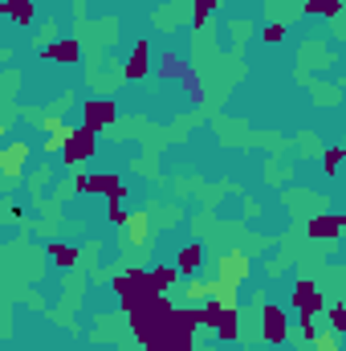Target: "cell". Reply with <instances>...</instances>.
<instances>
[{
  "mask_svg": "<svg viewBox=\"0 0 346 351\" xmlns=\"http://www.w3.org/2000/svg\"><path fill=\"white\" fill-rule=\"evenodd\" d=\"M343 245H346V233H343Z\"/></svg>",
  "mask_w": 346,
  "mask_h": 351,
  "instance_id": "cell-31",
  "label": "cell"
},
{
  "mask_svg": "<svg viewBox=\"0 0 346 351\" xmlns=\"http://www.w3.org/2000/svg\"><path fill=\"white\" fill-rule=\"evenodd\" d=\"M41 58H45V62H62V66H78V62H82V45H78L74 37H62V41L45 45Z\"/></svg>",
  "mask_w": 346,
  "mask_h": 351,
  "instance_id": "cell-9",
  "label": "cell"
},
{
  "mask_svg": "<svg viewBox=\"0 0 346 351\" xmlns=\"http://www.w3.org/2000/svg\"><path fill=\"white\" fill-rule=\"evenodd\" d=\"M74 135H78L74 127H62V131H53V135H45V143H41V152H45V156H62V152H66V147L74 143Z\"/></svg>",
  "mask_w": 346,
  "mask_h": 351,
  "instance_id": "cell-15",
  "label": "cell"
},
{
  "mask_svg": "<svg viewBox=\"0 0 346 351\" xmlns=\"http://www.w3.org/2000/svg\"><path fill=\"white\" fill-rule=\"evenodd\" d=\"M212 302H220V306H228V311H241V286L216 274V278H212Z\"/></svg>",
  "mask_w": 346,
  "mask_h": 351,
  "instance_id": "cell-10",
  "label": "cell"
},
{
  "mask_svg": "<svg viewBox=\"0 0 346 351\" xmlns=\"http://www.w3.org/2000/svg\"><path fill=\"white\" fill-rule=\"evenodd\" d=\"M4 12L12 25H29L33 21V0H4Z\"/></svg>",
  "mask_w": 346,
  "mask_h": 351,
  "instance_id": "cell-18",
  "label": "cell"
},
{
  "mask_svg": "<svg viewBox=\"0 0 346 351\" xmlns=\"http://www.w3.org/2000/svg\"><path fill=\"white\" fill-rule=\"evenodd\" d=\"M127 217H131V213H127V208H122V204H118V200H110V208H106V221H110V225H118V229H122V225H127Z\"/></svg>",
  "mask_w": 346,
  "mask_h": 351,
  "instance_id": "cell-26",
  "label": "cell"
},
{
  "mask_svg": "<svg viewBox=\"0 0 346 351\" xmlns=\"http://www.w3.org/2000/svg\"><path fill=\"white\" fill-rule=\"evenodd\" d=\"M147 70H151V45L147 41H135V49H131V62H127V78L135 82V78H147Z\"/></svg>",
  "mask_w": 346,
  "mask_h": 351,
  "instance_id": "cell-12",
  "label": "cell"
},
{
  "mask_svg": "<svg viewBox=\"0 0 346 351\" xmlns=\"http://www.w3.org/2000/svg\"><path fill=\"white\" fill-rule=\"evenodd\" d=\"M289 335V315L281 306H261V339L265 343H285Z\"/></svg>",
  "mask_w": 346,
  "mask_h": 351,
  "instance_id": "cell-5",
  "label": "cell"
},
{
  "mask_svg": "<svg viewBox=\"0 0 346 351\" xmlns=\"http://www.w3.org/2000/svg\"><path fill=\"white\" fill-rule=\"evenodd\" d=\"M314 351H343V335L326 323V331H318V339H314Z\"/></svg>",
  "mask_w": 346,
  "mask_h": 351,
  "instance_id": "cell-19",
  "label": "cell"
},
{
  "mask_svg": "<svg viewBox=\"0 0 346 351\" xmlns=\"http://www.w3.org/2000/svg\"><path fill=\"white\" fill-rule=\"evenodd\" d=\"M343 160H346V147H330V152H326V160H322V164H326V176H338Z\"/></svg>",
  "mask_w": 346,
  "mask_h": 351,
  "instance_id": "cell-24",
  "label": "cell"
},
{
  "mask_svg": "<svg viewBox=\"0 0 346 351\" xmlns=\"http://www.w3.org/2000/svg\"><path fill=\"white\" fill-rule=\"evenodd\" d=\"M175 282H179V269H175V265H163V262H159L155 269H151V286H155L159 294H172Z\"/></svg>",
  "mask_w": 346,
  "mask_h": 351,
  "instance_id": "cell-16",
  "label": "cell"
},
{
  "mask_svg": "<svg viewBox=\"0 0 346 351\" xmlns=\"http://www.w3.org/2000/svg\"><path fill=\"white\" fill-rule=\"evenodd\" d=\"M216 4H220V0H196V4H191V12H196V25H204V21L216 12Z\"/></svg>",
  "mask_w": 346,
  "mask_h": 351,
  "instance_id": "cell-25",
  "label": "cell"
},
{
  "mask_svg": "<svg viewBox=\"0 0 346 351\" xmlns=\"http://www.w3.org/2000/svg\"><path fill=\"white\" fill-rule=\"evenodd\" d=\"M297 331H302V339H306V343H314V339H318V327H314V319H306V315L297 319Z\"/></svg>",
  "mask_w": 346,
  "mask_h": 351,
  "instance_id": "cell-27",
  "label": "cell"
},
{
  "mask_svg": "<svg viewBox=\"0 0 346 351\" xmlns=\"http://www.w3.org/2000/svg\"><path fill=\"white\" fill-rule=\"evenodd\" d=\"M343 233H346V217L343 213H326V217H314L310 221V237L314 241H343Z\"/></svg>",
  "mask_w": 346,
  "mask_h": 351,
  "instance_id": "cell-8",
  "label": "cell"
},
{
  "mask_svg": "<svg viewBox=\"0 0 346 351\" xmlns=\"http://www.w3.org/2000/svg\"><path fill=\"white\" fill-rule=\"evenodd\" d=\"M62 127H66V119H62V114H49V119H41V131H45V135H53V131H62Z\"/></svg>",
  "mask_w": 346,
  "mask_h": 351,
  "instance_id": "cell-28",
  "label": "cell"
},
{
  "mask_svg": "<svg viewBox=\"0 0 346 351\" xmlns=\"http://www.w3.org/2000/svg\"><path fill=\"white\" fill-rule=\"evenodd\" d=\"M183 294H187V302H208V298H212V282H204V278L191 274V278L183 282Z\"/></svg>",
  "mask_w": 346,
  "mask_h": 351,
  "instance_id": "cell-17",
  "label": "cell"
},
{
  "mask_svg": "<svg viewBox=\"0 0 346 351\" xmlns=\"http://www.w3.org/2000/svg\"><path fill=\"white\" fill-rule=\"evenodd\" d=\"M293 306H297V315L314 319V315L326 311V298L318 294V286H314L310 278H297V282H293Z\"/></svg>",
  "mask_w": 346,
  "mask_h": 351,
  "instance_id": "cell-3",
  "label": "cell"
},
{
  "mask_svg": "<svg viewBox=\"0 0 346 351\" xmlns=\"http://www.w3.org/2000/svg\"><path fill=\"white\" fill-rule=\"evenodd\" d=\"M306 12H322V16H338L343 0H306Z\"/></svg>",
  "mask_w": 346,
  "mask_h": 351,
  "instance_id": "cell-21",
  "label": "cell"
},
{
  "mask_svg": "<svg viewBox=\"0 0 346 351\" xmlns=\"http://www.w3.org/2000/svg\"><path fill=\"white\" fill-rule=\"evenodd\" d=\"M326 323L338 331V335H346V306L343 302H334V306H326Z\"/></svg>",
  "mask_w": 346,
  "mask_h": 351,
  "instance_id": "cell-22",
  "label": "cell"
},
{
  "mask_svg": "<svg viewBox=\"0 0 346 351\" xmlns=\"http://www.w3.org/2000/svg\"><path fill=\"white\" fill-rule=\"evenodd\" d=\"M237 335H241V319H237V311H228V315H224V323L216 327V339H224V343H232Z\"/></svg>",
  "mask_w": 346,
  "mask_h": 351,
  "instance_id": "cell-20",
  "label": "cell"
},
{
  "mask_svg": "<svg viewBox=\"0 0 346 351\" xmlns=\"http://www.w3.org/2000/svg\"><path fill=\"white\" fill-rule=\"evenodd\" d=\"M216 274H220V278H228V282H237V286H245V282L253 278V262H249V254H241V250H228V254H220Z\"/></svg>",
  "mask_w": 346,
  "mask_h": 351,
  "instance_id": "cell-4",
  "label": "cell"
},
{
  "mask_svg": "<svg viewBox=\"0 0 346 351\" xmlns=\"http://www.w3.org/2000/svg\"><path fill=\"white\" fill-rule=\"evenodd\" d=\"M110 290H114V298H118V306L131 315V311H139L147 298H155L159 290L151 286V269H131V274H118L114 282H110Z\"/></svg>",
  "mask_w": 346,
  "mask_h": 351,
  "instance_id": "cell-1",
  "label": "cell"
},
{
  "mask_svg": "<svg viewBox=\"0 0 346 351\" xmlns=\"http://www.w3.org/2000/svg\"><path fill=\"white\" fill-rule=\"evenodd\" d=\"M118 119V106H114V98H86L82 102V127L86 131H106L110 123Z\"/></svg>",
  "mask_w": 346,
  "mask_h": 351,
  "instance_id": "cell-2",
  "label": "cell"
},
{
  "mask_svg": "<svg viewBox=\"0 0 346 351\" xmlns=\"http://www.w3.org/2000/svg\"><path fill=\"white\" fill-rule=\"evenodd\" d=\"M200 265H204V245H200V241H187V245L175 254V269H179V274H196Z\"/></svg>",
  "mask_w": 346,
  "mask_h": 351,
  "instance_id": "cell-13",
  "label": "cell"
},
{
  "mask_svg": "<svg viewBox=\"0 0 346 351\" xmlns=\"http://www.w3.org/2000/svg\"><path fill=\"white\" fill-rule=\"evenodd\" d=\"M29 152H33L29 143H8V147L0 152V172L8 176V180H12V176H21V164L29 160Z\"/></svg>",
  "mask_w": 346,
  "mask_h": 351,
  "instance_id": "cell-11",
  "label": "cell"
},
{
  "mask_svg": "<svg viewBox=\"0 0 346 351\" xmlns=\"http://www.w3.org/2000/svg\"><path fill=\"white\" fill-rule=\"evenodd\" d=\"M94 152H98V135L82 127V131L74 135V143H70V147H66L62 156H66V164H70V168H82V164H86V160L94 156Z\"/></svg>",
  "mask_w": 346,
  "mask_h": 351,
  "instance_id": "cell-7",
  "label": "cell"
},
{
  "mask_svg": "<svg viewBox=\"0 0 346 351\" xmlns=\"http://www.w3.org/2000/svg\"><path fill=\"white\" fill-rule=\"evenodd\" d=\"M49 258H53L57 269H74L82 254H78V245H70V241H53V245H49Z\"/></svg>",
  "mask_w": 346,
  "mask_h": 351,
  "instance_id": "cell-14",
  "label": "cell"
},
{
  "mask_svg": "<svg viewBox=\"0 0 346 351\" xmlns=\"http://www.w3.org/2000/svg\"><path fill=\"white\" fill-rule=\"evenodd\" d=\"M90 180L94 176H74V192H90Z\"/></svg>",
  "mask_w": 346,
  "mask_h": 351,
  "instance_id": "cell-30",
  "label": "cell"
},
{
  "mask_svg": "<svg viewBox=\"0 0 346 351\" xmlns=\"http://www.w3.org/2000/svg\"><path fill=\"white\" fill-rule=\"evenodd\" d=\"M122 241L127 245H147L151 241V213L147 208H131V217L122 225Z\"/></svg>",
  "mask_w": 346,
  "mask_h": 351,
  "instance_id": "cell-6",
  "label": "cell"
},
{
  "mask_svg": "<svg viewBox=\"0 0 346 351\" xmlns=\"http://www.w3.org/2000/svg\"><path fill=\"white\" fill-rule=\"evenodd\" d=\"M147 351H179L172 343V339H151V343H147Z\"/></svg>",
  "mask_w": 346,
  "mask_h": 351,
  "instance_id": "cell-29",
  "label": "cell"
},
{
  "mask_svg": "<svg viewBox=\"0 0 346 351\" xmlns=\"http://www.w3.org/2000/svg\"><path fill=\"white\" fill-rule=\"evenodd\" d=\"M261 41H265V45H281V41H285V25H277V21L265 25V29H261Z\"/></svg>",
  "mask_w": 346,
  "mask_h": 351,
  "instance_id": "cell-23",
  "label": "cell"
}]
</instances>
